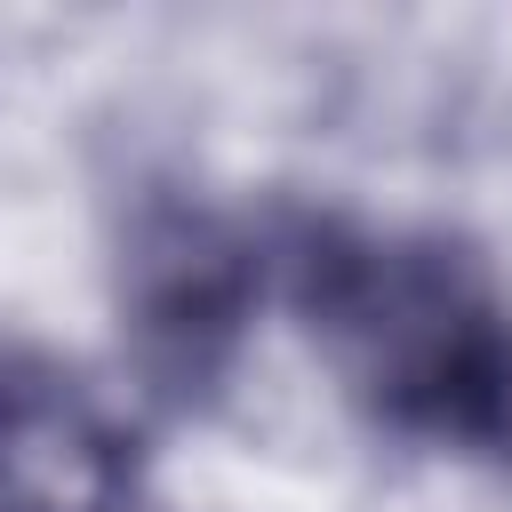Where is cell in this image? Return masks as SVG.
Masks as SVG:
<instances>
[{
	"label": "cell",
	"mask_w": 512,
	"mask_h": 512,
	"mask_svg": "<svg viewBox=\"0 0 512 512\" xmlns=\"http://www.w3.org/2000/svg\"><path fill=\"white\" fill-rule=\"evenodd\" d=\"M280 288L344 392L432 448L512 472V296L448 232H384L296 208L272 232Z\"/></svg>",
	"instance_id": "1"
},
{
	"label": "cell",
	"mask_w": 512,
	"mask_h": 512,
	"mask_svg": "<svg viewBox=\"0 0 512 512\" xmlns=\"http://www.w3.org/2000/svg\"><path fill=\"white\" fill-rule=\"evenodd\" d=\"M272 280V232L192 192H152L120 248V328L160 408H208Z\"/></svg>",
	"instance_id": "2"
},
{
	"label": "cell",
	"mask_w": 512,
	"mask_h": 512,
	"mask_svg": "<svg viewBox=\"0 0 512 512\" xmlns=\"http://www.w3.org/2000/svg\"><path fill=\"white\" fill-rule=\"evenodd\" d=\"M136 432L40 344H0V512H136Z\"/></svg>",
	"instance_id": "3"
}]
</instances>
